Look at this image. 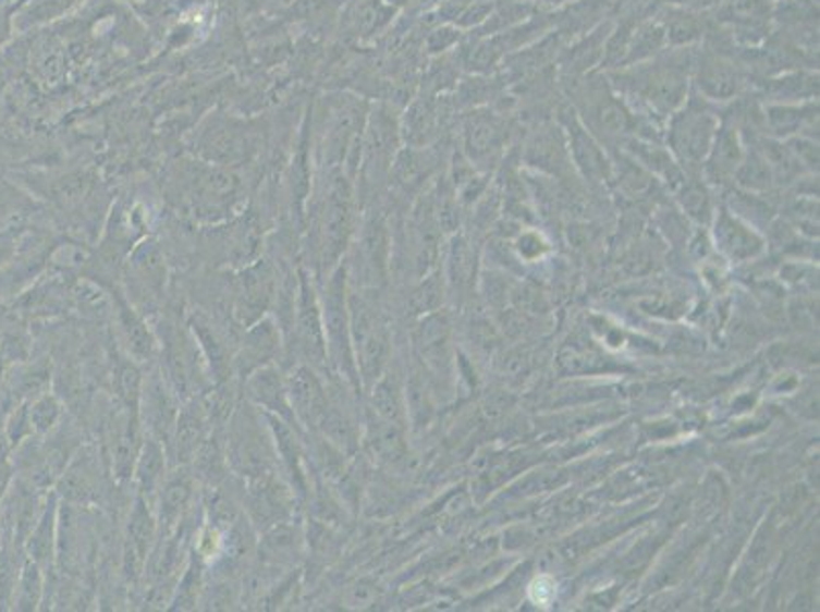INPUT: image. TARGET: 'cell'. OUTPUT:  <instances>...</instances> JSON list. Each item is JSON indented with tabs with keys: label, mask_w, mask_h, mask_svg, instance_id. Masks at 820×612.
I'll list each match as a JSON object with an SVG mask.
<instances>
[{
	"label": "cell",
	"mask_w": 820,
	"mask_h": 612,
	"mask_svg": "<svg viewBox=\"0 0 820 612\" xmlns=\"http://www.w3.org/2000/svg\"><path fill=\"white\" fill-rule=\"evenodd\" d=\"M227 464L243 480L280 472L268 420L254 404H235L227 420Z\"/></svg>",
	"instance_id": "obj_1"
},
{
	"label": "cell",
	"mask_w": 820,
	"mask_h": 612,
	"mask_svg": "<svg viewBox=\"0 0 820 612\" xmlns=\"http://www.w3.org/2000/svg\"><path fill=\"white\" fill-rule=\"evenodd\" d=\"M345 270L338 268L329 274L321 296L322 327L327 339V354L331 370L341 376L347 384L357 382L352 331H350V306L345 289Z\"/></svg>",
	"instance_id": "obj_2"
},
{
	"label": "cell",
	"mask_w": 820,
	"mask_h": 612,
	"mask_svg": "<svg viewBox=\"0 0 820 612\" xmlns=\"http://www.w3.org/2000/svg\"><path fill=\"white\" fill-rule=\"evenodd\" d=\"M296 282V296L290 315L292 327V345L298 354V362L310 366L319 371L322 378H327V371L331 370L329 354H327V339L322 327L321 296L315 289L313 280L305 270H301Z\"/></svg>",
	"instance_id": "obj_3"
},
{
	"label": "cell",
	"mask_w": 820,
	"mask_h": 612,
	"mask_svg": "<svg viewBox=\"0 0 820 612\" xmlns=\"http://www.w3.org/2000/svg\"><path fill=\"white\" fill-rule=\"evenodd\" d=\"M161 357H163V376L184 401L194 399L196 392L210 382L209 368L203 352L193 338L191 329L182 333L176 325H161ZM212 384V382H210Z\"/></svg>",
	"instance_id": "obj_4"
},
{
	"label": "cell",
	"mask_w": 820,
	"mask_h": 612,
	"mask_svg": "<svg viewBox=\"0 0 820 612\" xmlns=\"http://www.w3.org/2000/svg\"><path fill=\"white\" fill-rule=\"evenodd\" d=\"M688 65H639L635 72L621 76V88L639 98L658 114L676 113L688 95Z\"/></svg>",
	"instance_id": "obj_5"
},
{
	"label": "cell",
	"mask_w": 820,
	"mask_h": 612,
	"mask_svg": "<svg viewBox=\"0 0 820 612\" xmlns=\"http://www.w3.org/2000/svg\"><path fill=\"white\" fill-rule=\"evenodd\" d=\"M245 513L256 531H268L273 525L294 518L298 499L280 472L245 480Z\"/></svg>",
	"instance_id": "obj_6"
},
{
	"label": "cell",
	"mask_w": 820,
	"mask_h": 612,
	"mask_svg": "<svg viewBox=\"0 0 820 612\" xmlns=\"http://www.w3.org/2000/svg\"><path fill=\"white\" fill-rule=\"evenodd\" d=\"M280 296V282L272 261L258 259L242 268L235 291V319L247 329L249 325L268 317L270 308Z\"/></svg>",
	"instance_id": "obj_7"
},
{
	"label": "cell",
	"mask_w": 820,
	"mask_h": 612,
	"mask_svg": "<svg viewBox=\"0 0 820 612\" xmlns=\"http://www.w3.org/2000/svg\"><path fill=\"white\" fill-rule=\"evenodd\" d=\"M672 119V142L688 160H700L707 154L719 130L717 114L708 109L707 98H686Z\"/></svg>",
	"instance_id": "obj_8"
},
{
	"label": "cell",
	"mask_w": 820,
	"mask_h": 612,
	"mask_svg": "<svg viewBox=\"0 0 820 612\" xmlns=\"http://www.w3.org/2000/svg\"><path fill=\"white\" fill-rule=\"evenodd\" d=\"M286 388L290 406L298 427L303 429V433H317L322 417L331 406L325 378L319 371L298 362L286 376Z\"/></svg>",
	"instance_id": "obj_9"
},
{
	"label": "cell",
	"mask_w": 820,
	"mask_h": 612,
	"mask_svg": "<svg viewBox=\"0 0 820 612\" xmlns=\"http://www.w3.org/2000/svg\"><path fill=\"white\" fill-rule=\"evenodd\" d=\"M180 408H182L180 396L168 382V378L163 376V371L149 374L147 380H144L139 406H137V413L144 419L147 436L168 445L176 427Z\"/></svg>",
	"instance_id": "obj_10"
},
{
	"label": "cell",
	"mask_w": 820,
	"mask_h": 612,
	"mask_svg": "<svg viewBox=\"0 0 820 612\" xmlns=\"http://www.w3.org/2000/svg\"><path fill=\"white\" fill-rule=\"evenodd\" d=\"M352 231V207H350V191L343 178H335L329 186V196L325 200L321 221V268L333 272L341 254L347 247ZM329 272V274H331Z\"/></svg>",
	"instance_id": "obj_11"
},
{
	"label": "cell",
	"mask_w": 820,
	"mask_h": 612,
	"mask_svg": "<svg viewBox=\"0 0 820 612\" xmlns=\"http://www.w3.org/2000/svg\"><path fill=\"white\" fill-rule=\"evenodd\" d=\"M245 380V401L254 404L261 413L266 415H276L280 419L286 420L298 431V423L294 419L292 406H290L289 388H286V376L276 368V364L261 366L258 370L252 371Z\"/></svg>",
	"instance_id": "obj_12"
},
{
	"label": "cell",
	"mask_w": 820,
	"mask_h": 612,
	"mask_svg": "<svg viewBox=\"0 0 820 612\" xmlns=\"http://www.w3.org/2000/svg\"><path fill=\"white\" fill-rule=\"evenodd\" d=\"M158 533H160L158 531V518L151 511V504L137 494L135 506L131 511L130 523H127L125 549H123L125 574L130 576L131 580H137L144 574Z\"/></svg>",
	"instance_id": "obj_13"
},
{
	"label": "cell",
	"mask_w": 820,
	"mask_h": 612,
	"mask_svg": "<svg viewBox=\"0 0 820 612\" xmlns=\"http://www.w3.org/2000/svg\"><path fill=\"white\" fill-rule=\"evenodd\" d=\"M282 327L272 317H264L245 329L240 354L233 359V368L247 378L261 366H270L282 352L284 339Z\"/></svg>",
	"instance_id": "obj_14"
},
{
	"label": "cell",
	"mask_w": 820,
	"mask_h": 612,
	"mask_svg": "<svg viewBox=\"0 0 820 612\" xmlns=\"http://www.w3.org/2000/svg\"><path fill=\"white\" fill-rule=\"evenodd\" d=\"M194 499V478L186 469H176L166 476L160 494L154 504L158 531L170 537L184 523V516L191 511Z\"/></svg>",
	"instance_id": "obj_15"
},
{
	"label": "cell",
	"mask_w": 820,
	"mask_h": 612,
	"mask_svg": "<svg viewBox=\"0 0 820 612\" xmlns=\"http://www.w3.org/2000/svg\"><path fill=\"white\" fill-rule=\"evenodd\" d=\"M212 423L209 415L205 413L203 404L198 399H191L180 408L176 427L170 439V445L174 448L178 464H188L193 462L194 455L200 450V445L207 441V437L212 433Z\"/></svg>",
	"instance_id": "obj_16"
},
{
	"label": "cell",
	"mask_w": 820,
	"mask_h": 612,
	"mask_svg": "<svg viewBox=\"0 0 820 612\" xmlns=\"http://www.w3.org/2000/svg\"><path fill=\"white\" fill-rule=\"evenodd\" d=\"M188 329L196 339L203 357L209 368L210 382L212 384H229L231 371H233V359L229 357L225 350V341L217 333V329L210 325L207 317L196 315L188 319Z\"/></svg>",
	"instance_id": "obj_17"
},
{
	"label": "cell",
	"mask_w": 820,
	"mask_h": 612,
	"mask_svg": "<svg viewBox=\"0 0 820 612\" xmlns=\"http://www.w3.org/2000/svg\"><path fill=\"white\" fill-rule=\"evenodd\" d=\"M166 445L147 436L139 448L135 467H133V480L137 484V494L154 504L160 494L161 484L166 480Z\"/></svg>",
	"instance_id": "obj_18"
},
{
	"label": "cell",
	"mask_w": 820,
	"mask_h": 612,
	"mask_svg": "<svg viewBox=\"0 0 820 612\" xmlns=\"http://www.w3.org/2000/svg\"><path fill=\"white\" fill-rule=\"evenodd\" d=\"M696 81L707 100H729L739 95V70L733 62L717 53H708L700 60Z\"/></svg>",
	"instance_id": "obj_19"
},
{
	"label": "cell",
	"mask_w": 820,
	"mask_h": 612,
	"mask_svg": "<svg viewBox=\"0 0 820 612\" xmlns=\"http://www.w3.org/2000/svg\"><path fill=\"white\" fill-rule=\"evenodd\" d=\"M117 321L121 329V339L127 347L133 362H149L158 352V338L149 329V325L142 319V315L127 305L121 296H117Z\"/></svg>",
	"instance_id": "obj_20"
},
{
	"label": "cell",
	"mask_w": 820,
	"mask_h": 612,
	"mask_svg": "<svg viewBox=\"0 0 820 612\" xmlns=\"http://www.w3.org/2000/svg\"><path fill=\"white\" fill-rule=\"evenodd\" d=\"M56 548H58V502L51 497L27 535L23 549L35 564L48 567L56 558Z\"/></svg>",
	"instance_id": "obj_21"
},
{
	"label": "cell",
	"mask_w": 820,
	"mask_h": 612,
	"mask_svg": "<svg viewBox=\"0 0 820 612\" xmlns=\"http://www.w3.org/2000/svg\"><path fill=\"white\" fill-rule=\"evenodd\" d=\"M303 549V531L294 525V521H284L273 525L272 529L261 533L259 553L268 564H292Z\"/></svg>",
	"instance_id": "obj_22"
},
{
	"label": "cell",
	"mask_w": 820,
	"mask_h": 612,
	"mask_svg": "<svg viewBox=\"0 0 820 612\" xmlns=\"http://www.w3.org/2000/svg\"><path fill=\"white\" fill-rule=\"evenodd\" d=\"M586 114L595 119L596 125L607 133H623L631 123V111L616 95L604 88H588Z\"/></svg>",
	"instance_id": "obj_23"
},
{
	"label": "cell",
	"mask_w": 820,
	"mask_h": 612,
	"mask_svg": "<svg viewBox=\"0 0 820 612\" xmlns=\"http://www.w3.org/2000/svg\"><path fill=\"white\" fill-rule=\"evenodd\" d=\"M44 598V567L25 558L19 567L15 590H13V609L15 611H37Z\"/></svg>",
	"instance_id": "obj_24"
},
{
	"label": "cell",
	"mask_w": 820,
	"mask_h": 612,
	"mask_svg": "<svg viewBox=\"0 0 820 612\" xmlns=\"http://www.w3.org/2000/svg\"><path fill=\"white\" fill-rule=\"evenodd\" d=\"M130 264L133 272L137 276V280L144 284L145 289L161 291V286L166 282V264H163L161 252L156 243H142L135 249Z\"/></svg>",
	"instance_id": "obj_25"
},
{
	"label": "cell",
	"mask_w": 820,
	"mask_h": 612,
	"mask_svg": "<svg viewBox=\"0 0 820 612\" xmlns=\"http://www.w3.org/2000/svg\"><path fill=\"white\" fill-rule=\"evenodd\" d=\"M95 490H97V478H95V469L90 467L88 460L70 467L60 480V494L68 502H76V504L90 502L95 497Z\"/></svg>",
	"instance_id": "obj_26"
},
{
	"label": "cell",
	"mask_w": 820,
	"mask_h": 612,
	"mask_svg": "<svg viewBox=\"0 0 820 612\" xmlns=\"http://www.w3.org/2000/svg\"><path fill=\"white\" fill-rule=\"evenodd\" d=\"M29 417H32L33 433L48 436L62 419V404L53 394L44 392L37 399L29 401Z\"/></svg>",
	"instance_id": "obj_27"
},
{
	"label": "cell",
	"mask_w": 820,
	"mask_h": 612,
	"mask_svg": "<svg viewBox=\"0 0 820 612\" xmlns=\"http://www.w3.org/2000/svg\"><path fill=\"white\" fill-rule=\"evenodd\" d=\"M203 560H196L186 565V570L182 572V578L178 582L176 590L172 595L170 604H174L172 609H180V611H191L196 604H198V595L203 590V570H200Z\"/></svg>",
	"instance_id": "obj_28"
},
{
	"label": "cell",
	"mask_w": 820,
	"mask_h": 612,
	"mask_svg": "<svg viewBox=\"0 0 820 612\" xmlns=\"http://www.w3.org/2000/svg\"><path fill=\"white\" fill-rule=\"evenodd\" d=\"M766 119L772 130L778 133H790L798 130L806 121L808 114H815V105H792V102H780V105H770L766 107Z\"/></svg>",
	"instance_id": "obj_29"
},
{
	"label": "cell",
	"mask_w": 820,
	"mask_h": 612,
	"mask_svg": "<svg viewBox=\"0 0 820 612\" xmlns=\"http://www.w3.org/2000/svg\"><path fill=\"white\" fill-rule=\"evenodd\" d=\"M2 436L9 441L11 450H15L21 443L29 441V437L35 436L33 433L32 417H29V403H19L13 406V411L9 413L7 423H4V433Z\"/></svg>",
	"instance_id": "obj_30"
},
{
	"label": "cell",
	"mask_w": 820,
	"mask_h": 612,
	"mask_svg": "<svg viewBox=\"0 0 820 612\" xmlns=\"http://www.w3.org/2000/svg\"><path fill=\"white\" fill-rule=\"evenodd\" d=\"M49 368L44 366H33V368H25L21 370V374L16 376L15 380V394H21V403H29L33 399H37L39 394L49 392Z\"/></svg>",
	"instance_id": "obj_31"
},
{
	"label": "cell",
	"mask_w": 820,
	"mask_h": 612,
	"mask_svg": "<svg viewBox=\"0 0 820 612\" xmlns=\"http://www.w3.org/2000/svg\"><path fill=\"white\" fill-rule=\"evenodd\" d=\"M9 453H11V445L2 436V439H0V504H2L4 497L9 494L11 484H13V464L9 460Z\"/></svg>",
	"instance_id": "obj_32"
},
{
	"label": "cell",
	"mask_w": 820,
	"mask_h": 612,
	"mask_svg": "<svg viewBox=\"0 0 820 612\" xmlns=\"http://www.w3.org/2000/svg\"><path fill=\"white\" fill-rule=\"evenodd\" d=\"M9 368H11V366H9L7 357H4L2 350H0V382H2V378H4V374H7V370H9Z\"/></svg>",
	"instance_id": "obj_33"
},
{
	"label": "cell",
	"mask_w": 820,
	"mask_h": 612,
	"mask_svg": "<svg viewBox=\"0 0 820 612\" xmlns=\"http://www.w3.org/2000/svg\"><path fill=\"white\" fill-rule=\"evenodd\" d=\"M7 32H9V27H7V21L2 19V15H0V44L4 41V37H7Z\"/></svg>",
	"instance_id": "obj_34"
}]
</instances>
